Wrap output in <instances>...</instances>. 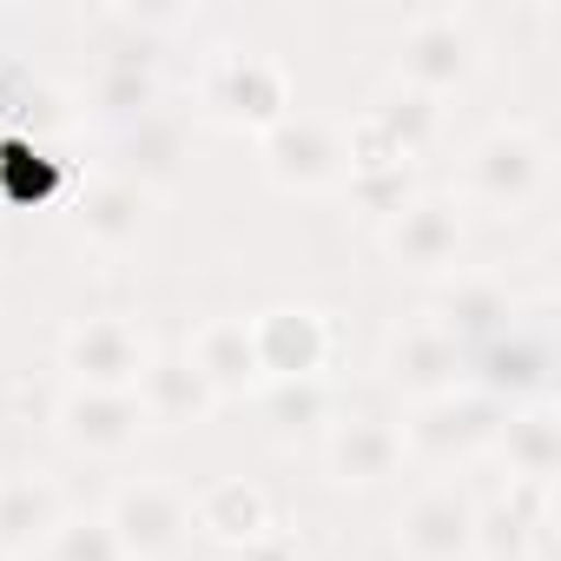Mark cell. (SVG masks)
Returning a JSON list of instances; mask_svg holds the SVG:
<instances>
[{"label": "cell", "instance_id": "2", "mask_svg": "<svg viewBox=\"0 0 561 561\" xmlns=\"http://www.w3.org/2000/svg\"><path fill=\"white\" fill-rule=\"evenodd\" d=\"M541 185H548V139L522 119L489 126L462 159V192L489 211H522L528 198H541Z\"/></svg>", "mask_w": 561, "mask_h": 561}, {"label": "cell", "instance_id": "25", "mask_svg": "<svg viewBox=\"0 0 561 561\" xmlns=\"http://www.w3.org/2000/svg\"><path fill=\"white\" fill-rule=\"evenodd\" d=\"M41 554L47 561H126L113 528H106V515H60V528L47 535Z\"/></svg>", "mask_w": 561, "mask_h": 561}, {"label": "cell", "instance_id": "8", "mask_svg": "<svg viewBox=\"0 0 561 561\" xmlns=\"http://www.w3.org/2000/svg\"><path fill=\"white\" fill-rule=\"evenodd\" d=\"M60 364L87 383V390H133L139 370L152 364V344L133 318H80L60 337Z\"/></svg>", "mask_w": 561, "mask_h": 561}, {"label": "cell", "instance_id": "24", "mask_svg": "<svg viewBox=\"0 0 561 561\" xmlns=\"http://www.w3.org/2000/svg\"><path fill=\"white\" fill-rule=\"evenodd\" d=\"M257 397H264L271 423L285 430V436H305V430L331 423V390H324V377H298V383H264Z\"/></svg>", "mask_w": 561, "mask_h": 561}, {"label": "cell", "instance_id": "9", "mask_svg": "<svg viewBox=\"0 0 561 561\" xmlns=\"http://www.w3.org/2000/svg\"><path fill=\"white\" fill-rule=\"evenodd\" d=\"M462 370H469V351H462L443 324H430V318L397 324L390 344H383V377H390L403 397H416V403L462 390Z\"/></svg>", "mask_w": 561, "mask_h": 561}, {"label": "cell", "instance_id": "7", "mask_svg": "<svg viewBox=\"0 0 561 561\" xmlns=\"http://www.w3.org/2000/svg\"><path fill=\"white\" fill-rule=\"evenodd\" d=\"M383 251H390L397 271L449 277L456 257H462V205H456V198H436V192H416V198L383 225Z\"/></svg>", "mask_w": 561, "mask_h": 561}, {"label": "cell", "instance_id": "19", "mask_svg": "<svg viewBox=\"0 0 561 561\" xmlns=\"http://www.w3.org/2000/svg\"><path fill=\"white\" fill-rule=\"evenodd\" d=\"M495 449L508 456V476L515 482H554V469H561V423H554V410L548 403L508 410Z\"/></svg>", "mask_w": 561, "mask_h": 561}, {"label": "cell", "instance_id": "18", "mask_svg": "<svg viewBox=\"0 0 561 561\" xmlns=\"http://www.w3.org/2000/svg\"><path fill=\"white\" fill-rule=\"evenodd\" d=\"M60 515H67V502L47 476H8L0 482V561H21V554L47 548Z\"/></svg>", "mask_w": 561, "mask_h": 561}, {"label": "cell", "instance_id": "15", "mask_svg": "<svg viewBox=\"0 0 561 561\" xmlns=\"http://www.w3.org/2000/svg\"><path fill=\"white\" fill-rule=\"evenodd\" d=\"M430 324H443V331L469 351V344L502 337V331L515 324V298H508V285H502L495 271H449V285H443Z\"/></svg>", "mask_w": 561, "mask_h": 561}, {"label": "cell", "instance_id": "26", "mask_svg": "<svg viewBox=\"0 0 561 561\" xmlns=\"http://www.w3.org/2000/svg\"><path fill=\"white\" fill-rule=\"evenodd\" d=\"M403 165H416V159H410L370 113L351 119V133H344V172H351V179H364V172H403Z\"/></svg>", "mask_w": 561, "mask_h": 561}, {"label": "cell", "instance_id": "28", "mask_svg": "<svg viewBox=\"0 0 561 561\" xmlns=\"http://www.w3.org/2000/svg\"><path fill=\"white\" fill-rule=\"evenodd\" d=\"M238 561H305V554H298V535H291V528H277V522H271L251 548H238Z\"/></svg>", "mask_w": 561, "mask_h": 561}, {"label": "cell", "instance_id": "1", "mask_svg": "<svg viewBox=\"0 0 561 561\" xmlns=\"http://www.w3.org/2000/svg\"><path fill=\"white\" fill-rule=\"evenodd\" d=\"M198 100L218 126H238V133H271L285 113H298L291 73L257 47H218L198 73Z\"/></svg>", "mask_w": 561, "mask_h": 561}, {"label": "cell", "instance_id": "22", "mask_svg": "<svg viewBox=\"0 0 561 561\" xmlns=\"http://www.w3.org/2000/svg\"><path fill=\"white\" fill-rule=\"evenodd\" d=\"M179 146H185V126H179V113H165V106H152V113H139L133 126H126V159H133V185H159V179H172V165H179Z\"/></svg>", "mask_w": 561, "mask_h": 561}, {"label": "cell", "instance_id": "21", "mask_svg": "<svg viewBox=\"0 0 561 561\" xmlns=\"http://www.w3.org/2000/svg\"><path fill=\"white\" fill-rule=\"evenodd\" d=\"M370 119L416 159L436 133H443V100L436 93H423V87H410V80H390V87H377V100H370Z\"/></svg>", "mask_w": 561, "mask_h": 561}, {"label": "cell", "instance_id": "20", "mask_svg": "<svg viewBox=\"0 0 561 561\" xmlns=\"http://www.w3.org/2000/svg\"><path fill=\"white\" fill-rule=\"evenodd\" d=\"M192 522H198L211 541H225V548H251L277 515H271L264 489H251V482H211V489L192 502Z\"/></svg>", "mask_w": 561, "mask_h": 561}, {"label": "cell", "instance_id": "13", "mask_svg": "<svg viewBox=\"0 0 561 561\" xmlns=\"http://www.w3.org/2000/svg\"><path fill=\"white\" fill-rule=\"evenodd\" d=\"M146 225H152V192H146V185H133L126 172L87 179V192H80V205H73V231H80L93 251L126 257V251L146 238Z\"/></svg>", "mask_w": 561, "mask_h": 561}, {"label": "cell", "instance_id": "27", "mask_svg": "<svg viewBox=\"0 0 561 561\" xmlns=\"http://www.w3.org/2000/svg\"><path fill=\"white\" fill-rule=\"evenodd\" d=\"M351 198H357L364 218L390 225V218L416 198V172H410V165H403V172H364V179H351Z\"/></svg>", "mask_w": 561, "mask_h": 561}, {"label": "cell", "instance_id": "16", "mask_svg": "<svg viewBox=\"0 0 561 561\" xmlns=\"http://www.w3.org/2000/svg\"><path fill=\"white\" fill-rule=\"evenodd\" d=\"M133 397L146 410V430H185V423H205L218 410V397L205 390V377L192 370L185 351H152V364L139 370Z\"/></svg>", "mask_w": 561, "mask_h": 561}, {"label": "cell", "instance_id": "12", "mask_svg": "<svg viewBox=\"0 0 561 561\" xmlns=\"http://www.w3.org/2000/svg\"><path fill=\"white\" fill-rule=\"evenodd\" d=\"M54 423H60V436L80 456H126L146 436V410H139L133 390H87V383H73L54 403Z\"/></svg>", "mask_w": 561, "mask_h": 561}, {"label": "cell", "instance_id": "10", "mask_svg": "<svg viewBox=\"0 0 561 561\" xmlns=\"http://www.w3.org/2000/svg\"><path fill=\"white\" fill-rule=\"evenodd\" d=\"M257 159H264V172L277 185L318 192V185H337L344 179V133H331L311 113H285L271 133H257Z\"/></svg>", "mask_w": 561, "mask_h": 561}, {"label": "cell", "instance_id": "23", "mask_svg": "<svg viewBox=\"0 0 561 561\" xmlns=\"http://www.w3.org/2000/svg\"><path fill=\"white\" fill-rule=\"evenodd\" d=\"M541 377H548V344L508 324V337H495V351H489V397H502V390L528 397V390H541Z\"/></svg>", "mask_w": 561, "mask_h": 561}, {"label": "cell", "instance_id": "29", "mask_svg": "<svg viewBox=\"0 0 561 561\" xmlns=\"http://www.w3.org/2000/svg\"><path fill=\"white\" fill-rule=\"evenodd\" d=\"M231 561H238V554H231Z\"/></svg>", "mask_w": 561, "mask_h": 561}, {"label": "cell", "instance_id": "11", "mask_svg": "<svg viewBox=\"0 0 561 561\" xmlns=\"http://www.w3.org/2000/svg\"><path fill=\"white\" fill-rule=\"evenodd\" d=\"M397 548L410 561H469L476 554V502L456 482H430L423 495H410V508L397 515Z\"/></svg>", "mask_w": 561, "mask_h": 561}, {"label": "cell", "instance_id": "4", "mask_svg": "<svg viewBox=\"0 0 561 561\" xmlns=\"http://www.w3.org/2000/svg\"><path fill=\"white\" fill-rule=\"evenodd\" d=\"M397 80H410V87H423V93H456V87H469L476 73H482V41H476V27L462 21V14H449V8H430V14H416L410 27H403V47H397Z\"/></svg>", "mask_w": 561, "mask_h": 561}, {"label": "cell", "instance_id": "5", "mask_svg": "<svg viewBox=\"0 0 561 561\" xmlns=\"http://www.w3.org/2000/svg\"><path fill=\"white\" fill-rule=\"evenodd\" d=\"M251 351L264 383H298V377H324L337 364V324L324 311H298L277 305L264 318H251Z\"/></svg>", "mask_w": 561, "mask_h": 561}, {"label": "cell", "instance_id": "17", "mask_svg": "<svg viewBox=\"0 0 561 561\" xmlns=\"http://www.w3.org/2000/svg\"><path fill=\"white\" fill-rule=\"evenodd\" d=\"M185 357H192V370L205 377V390H211L218 403L264 390V370H257V351H251V324H244V318H211V324H198L192 344H185Z\"/></svg>", "mask_w": 561, "mask_h": 561}, {"label": "cell", "instance_id": "3", "mask_svg": "<svg viewBox=\"0 0 561 561\" xmlns=\"http://www.w3.org/2000/svg\"><path fill=\"white\" fill-rule=\"evenodd\" d=\"M502 423H508L502 397H489V390H449V397L416 403V416L403 423V449L423 456V462H469V456L495 449Z\"/></svg>", "mask_w": 561, "mask_h": 561}, {"label": "cell", "instance_id": "6", "mask_svg": "<svg viewBox=\"0 0 561 561\" xmlns=\"http://www.w3.org/2000/svg\"><path fill=\"white\" fill-rule=\"evenodd\" d=\"M106 528H113V541H119L126 561H165L185 541V528H192V502L172 482L139 476V482H126L106 502Z\"/></svg>", "mask_w": 561, "mask_h": 561}, {"label": "cell", "instance_id": "14", "mask_svg": "<svg viewBox=\"0 0 561 561\" xmlns=\"http://www.w3.org/2000/svg\"><path fill=\"white\" fill-rule=\"evenodd\" d=\"M403 423L390 416H344L331 423L324 436V462H331V482L344 489H370V482H390L403 469Z\"/></svg>", "mask_w": 561, "mask_h": 561}]
</instances>
